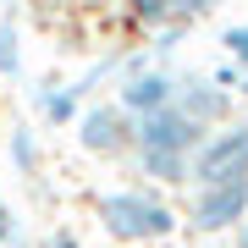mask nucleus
I'll use <instances>...</instances> for the list:
<instances>
[{"mask_svg": "<svg viewBox=\"0 0 248 248\" xmlns=\"http://www.w3.org/2000/svg\"><path fill=\"white\" fill-rule=\"evenodd\" d=\"M221 45H226V55H232V66L248 72V22H232L226 33H221Z\"/></svg>", "mask_w": 248, "mask_h": 248, "instance_id": "obj_12", "label": "nucleus"}, {"mask_svg": "<svg viewBox=\"0 0 248 248\" xmlns=\"http://www.w3.org/2000/svg\"><path fill=\"white\" fill-rule=\"evenodd\" d=\"M204 11H215V0H171V17L177 22H193V17H204Z\"/></svg>", "mask_w": 248, "mask_h": 248, "instance_id": "obj_13", "label": "nucleus"}, {"mask_svg": "<svg viewBox=\"0 0 248 248\" xmlns=\"http://www.w3.org/2000/svg\"><path fill=\"white\" fill-rule=\"evenodd\" d=\"M171 94H177V78H166L160 66H143V61H133V78L116 89V105H122L127 116H149V110H160V105H171Z\"/></svg>", "mask_w": 248, "mask_h": 248, "instance_id": "obj_6", "label": "nucleus"}, {"mask_svg": "<svg viewBox=\"0 0 248 248\" xmlns=\"http://www.w3.org/2000/svg\"><path fill=\"white\" fill-rule=\"evenodd\" d=\"M0 243H17V215L0 204Z\"/></svg>", "mask_w": 248, "mask_h": 248, "instance_id": "obj_14", "label": "nucleus"}, {"mask_svg": "<svg viewBox=\"0 0 248 248\" xmlns=\"http://www.w3.org/2000/svg\"><path fill=\"white\" fill-rule=\"evenodd\" d=\"M122 11L133 22H143V33H155V28H171V0H122Z\"/></svg>", "mask_w": 248, "mask_h": 248, "instance_id": "obj_9", "label": "nucleus"}, {"mask_svg": "<svg viewBox=\"0 0 248 248\" xmlns=\"http://www.w3.org/2000/svg\"><path fill=\"white\" fill-rule=\"evenodd\" d=\"M22 72V28L17 17H0V78H17Z\"/></svg>", "mask_w": 248, "mask_h": 248, "instance_id": "obj_8", "label": "nucleus"}, {"mask_svg": "<svg viewBox=\"0 0 248 248\" xmlns=\"http://www.w3.org/2000/svg\"><path fill=\"white\" fill-rule=\"evenodd\" d=\"M94 215H99V226H105L116 243H160L182 221V215L160 193H149V187H110V193L94 199Z\"/></svg>", "mask_w": 248, "mask_h": 248, "instance_id": "obj_2", "label": "nucleus"}, {"mask_svg": "<svg viewBox=\"0 0 248 248\" xmlns=\"http://www.w3.org/2000/svg\"><path fill=\"white\" fill-rule=\"evenodd\" d=\"M248 221V177L237 182H215V187H193L187 199V226L204 237H221V232Z\"/></svg>", "mask_w": 248, "mask_h": 248, "instance_id": "obj_4", "label": "nucleus"}, {"mask_svg": "<svg viewBox=\"0 0 248 248\" xmlns=\"http://www.w3.org/2000/svg\"><path fill=\"white\" fill-rule=\"evenodd\" d=\"M78 89H55V94H39V116H45L50 127H61V122H72L78 116Z\"/></svg>", "mask_w": 248, "mask_h": 248, "instance_id": "obj_10", "label": "nucleus"}, {"mask_svg": "<svg viewBox=\"0 0 248 248\" xmlns=\"http://www.w3.org/2000/svg\"><path fill=\"white\" fill-rule=\"evenodd\" d=\"M210 133V127H199L193 116H182L177 105H160L149 116H138L133 122V155H138V171L166 187L187 182V160H193L199 138Z\"/></svg>", "mask_w": 248, "mask_h": 248, "instance_id": "obj_1", "label": "nucleus"}, {"mask_svg": "<svg viewBox=\"0 0 248 248\" xmlns=\"http://www.w3.org/2000/svg\"><path fill=\"white\" fill-rule=\"evenodd\" d=\"M11 160H17L22 177H33V171H39V143H33L28 127H11Z\"/></svg>", "mask_w": 248, "mask_h": 248, "instance_id": "obj_11", "label": "nucleus"}, {"mask_svg": "<svg viewBox=\"0 0 248 248\" xmlns=\"http://www.w3.org/2000/svg\"><path fill=\"white\" fill-rule=\"evenodd\" d=\"M237 248H248V221H243V226H237Z\"/></svg>", "mask_w": 248, "mask_h": 248, "instance_id": "obj_16", "label": "nucleus"}, {"mask_svg": "<svg viewBox=\"0 0 248 248\" xmlns=\"http://www.w3.org/2000/svg\"><path fill=\"white\" fill-rule=\"evenodd\" d=\"M78 143H83V155H99V160L127 155V149H133V116L116 105V99H110V105L78 110Z\"/></svg>", "mask_w": 248, "mask_h": 248, "instance_id": "obj_5", "label": "nucleus"}, {"mask_svg": "<svg viewBox=\"0 0 248 248\" xmlns=\"http://www.w3.org/2000/svg\"><path fill=\"white\" fill-rule=\"evenodd\" d=\"M237 89H243V94H248V78H243V83H237Z\"/></svg>", "mask_w": 248, "mask_h": 248, "instance_id": "obj_17", "label": "nucleus"}, {"mask_svg": "<svg viewBox=\"0 0 248 248\" xmlns=\"http://www.w3.org/2000/svg\"><path fill=\"white\" fill-rule=\"evenodd\" d=\"M45 248H78V237H72V232H50V243Z\"/></svg>", "mask_w": 248, "mask_h": 248, "instance_id": "obj_15", "label": "nucleus"}, {"mask_svg": "<svg viewBox=\"0 0 248 248\" xmlns=\"http://www.w3.org/2000/svg\"><path fill=\"white\" fill-rule=\"evenodd\" d=\"M248 177V122H221L199 138L193 160H187V182L215 187V182H237Z\"/></svg>", "mask_w": 248, "mask_h": 248, "instance_id": "obj_3", "label": "nucleus"}, {"mask_svg": "<svg viewBox=\"0 0 248 248\" xmlns=\"http://www.w3.org/2000/svg\"><path fill=\"white\" fill-rule=\"evenodd\" d=\"M171 105H177L182 116H193L199 127H221L232 122V89H221V83H177V94H171Z\"/></svg>", "mask_w": 248, "mask_h": 248, "instance_id": "obj_7", "label": "nucleus"}]
</instances>
